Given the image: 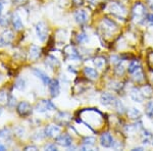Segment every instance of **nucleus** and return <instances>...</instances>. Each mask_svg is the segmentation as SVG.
Here are the masks:
<instances>
[{"mask_svg":"<svg viewBox=\"0 0 153 151\" xmlns=\"http://www.w3.org/2000/svg\"><path fill=\"white\" fill-rule=\"evenodd\" d=\"M148 3H149V5L153 8V0H148Z\"/></svg>","mask_w":153,"mask_h":151,"instance_id":"39","label":"nucleus"},{"mask_svg":"<svg viewBox=\"0 0 153 151\" xmlns=\"http://www.w3.org/2000/svg\"><path fill=\"white\" fill-rule=\"evenodd\" d=\"M3 5H4L3 1L0 0V16H1V13H2V10H3Z\"/></svg>","mask_w":153,"mask_h":151,"instance_id":"36","label":"nucleus"},{"mask_svg":"<svg viewBox=\"0 0 153 151\" xmlns=\"http://www.w3.org/2000/svg\"><path fill=\"white\" fill-rule=\"evenodd\" d=\"M152 144H153V140H152Z\"/></svg>","mask_w":153,"mask_h":151,"instance_id":"41","label":"nucleus"},{"mask_svg":"<svg viewBox=\"0 0 153 151\" xmlns=\"http://www.w3.org/2000/svg\"><path fill=\"white\" fill-rule=\"evenodd\" d=\"M1 113H2V108L0 107V115H1Z\"/></svg>","mask_w":153,"mask_h":151,"instance_id":"40","label":"nucleus"},{"mask_svg":"<svg viewBox=\"0 0 153 151\" xmlns=\"http://www.w3.org/2000/svg\"><path fill=\"white\" fill-rule=\"evenodd\" d=\"M135 80L136 81H138V82H139V81H141L142 80V79H143V77H142V73H141V71H136V75H135Z\"/></svg>","mask_w":153,"mask_h":151,"instance_id":"31","label":"nucleus"},{"mask_svg":"<svg viewBox=\"0 0 153 151\" xmlns=\"http://www.w3.org/2000/svg\"><path fill=\"white\" fill-rule=\"evenodd\" d=\"M16 111L21 116H28L32 113V106L26 101H22L19 103L18 107H16Z\"/></svg>","mask_w":153,"mask_h":151,"instance_id":"5","label":"nucleus"},{"mask_svg":"<svg viewBox=\"0 0 153 151\" xmlns=\"http://www.w3.org/2000/svg\"><path fill=\"white\" fill-rule=\"evenodd\" d=\"M38 148L36 146H28V147L25 148V150H37Z\"/></svg>","mask_w":153,"mask_h":151,"instance_id":"35","label":"nucleus"},{"mask_svg":"<svg viewBox=\"0 0 153 151\" xmlns=\"http://www.w3.org/2000/svg\"><path fill=\"white\" fill-rule=\"evenodd\" d=\"M110 11L114 14H117V16H120V14L126 13L125 7L123 5H120V4L117 3V2H113V3L110 4Z\"/></svg>","mask_w":153,"mask_h":151,"instance_id":"13","label":"nucleus"},{"mask_svg":"<svg viewBox=\"0 0 153 151\" xmlns=\"http://www.w3.org/2000/svg\"><path fill=\"white\" fill-rule=\"evenodd\" d=\"M130 95H131V98H132L135 102L141 103L142 101L144 100V96H143V94L140 92V90H139V89H137V88H133L132 90H131Z\"/></svg>","mask_w":153,"mask_h":151,"instance_id":"12","label":"nucleus"},{"mask_svg":"<svg viewBox=\"0 0 153 151\" xmlns=\"http://www.w3.org/2000/svg\"><path fill=\"white\" fill-rule=\"evenodd\" d=\"M83 144H84V147L82 149H89L90 146H93L95 144V139L93 137H87L83 140Z\"/></svg>","mask_w":153,"mask_h":151,"instance_id":"23","label":"nucleus"},{"mask_svg":"<svg viewBox=\"0 0 153 151\" xmlns=\"http://www.w3.org/2000/svg\"><path fill=\"white\" fill-rule=\"evenodd\" d=\"M146 115L148 118H153V101H149L146 105Z\"/></svg>","mask_w":153,"mask_h":151,"instance_id":"25","label":"nucleus"},{"mask_svg":"<svg viewBox=\"0 0 153 151\" xmlns=\"http://www.w3.org/2000/svg\"><path fill=\"white\" fill-rule=\"evenodd\" d=\"M40 54H41V49L38 46L36 45L31 46V48H30V59L36 60L40 56Z\"/></svg>","mask_w":153,"mask_h":151,"instance_id":"17","label":"nucleus"},{"mask_svg":"<svg viewBox=\"0 0 153 151\" xmlns=\"http://www.w3.org/2000/svg\"><path fill=\"white\" fill-rule=\"evenodd\" d=\"M33 73L35 74V75L38 77L40 80L43 82L44 85H48L49 82H50V79H49V77L47 74H45L43 71L39 70V68H33Z\"/></svg>","mask_w":153,"mask_h":151,"instance_id":"10","label":"nucleus"},{"mask_svg":"<svg viewBox=\"0 0 153 151\" xmlns=\"http://www.w3.org/2000/svg\"><path fill=\"white\" fill-rule=\"evenodd\" d=\"M14 87H16V89H19V90H21V91L25 90V88H26V81H25V79L19 78L18 80L16 81Z\"/></svg>","mask_w":153,"mask_h":151,"instance_id":"24","label":"nucleus"},{"mask_svg":"<svg viewBox=\"0 0 153 151\" xmlns=\"http://www.w3.org/2000/svg\"><path fill=\"white\" fill-rule=\"evenodd\" d=\"M146 21L149 23V25H151V26H153V13H149L147 14L146 16Z\"/></svg>","mask_w":153,"mask_h":151,"instance_id":"33","label":"nucleus"},{"mask_svg":"<svg viewBox=\"0 0 153 151\" xmlns=\"http://www.w3.org/2000/svg\"><path fill=\"white\" fill-rule=\"evenodd\" d=\"M49 87V92H50V95L52 96L53 98L57 97L60 93V86H59V82L58 80H50L48 84Z\"/></svg>","mask_w":153,"mask_h":151,"instance_id":"8","label":"nucleus"},{"mask_svg":"<svg viewBox=\"0 0 153 151\" xmlns=\"http://www.w3.org/2000/svg\"><path fill=\"white\" fill-rule=\"evenodd\" d=\"M13 40V33L9 30H6L0 35V47H6L10 45Z\"/></svg>","mask_w":153,"mask_h":151,"instance_id":"3","label":"nucleus"},{"mask_svg":"<svg viewBox=\"0 0 153 151\" xmlns=\"http://www.w3.org/2000/svg\"><path fill=\"white\" fill-rule=\"evenodd\" d=\"M114 97L110 93H103L100 97V101L103 105H110L112 102H114Z\"/></svg>","mask_w":153,"mask_h":151,"instance_id":"15","label":"nucleus"},{"mask_svg":"<svg viewBox=\"0 0 153 151\" xmlns=\"http://www.w3.org/2000/svg\"><path fill=\"white\" fill-rule=\"evenodd\" d=\"M12 134H11V131L9 129H6V128H3L0 130V138L2 139H5V140H9L11 138Z\"/></svg>","mask_w":153,"mask_h":151,"instance_id":"22","label":"nucleus"},{"mask_svg":"<svg viewBox=\"0 0 153 151\" xmlns=\"http://www.w3.org/2000/svg\"><path fill=\"white\" fill-rule=\"evenodd\" d=\"M7 104L9 106H14V104H16V97H13L12 95L9 96V98L7 99Z\"/></svg>","mask_w":153,"mask_h":151,"instance_id":"30","label":"nucleus"},{"mask_svg":"<svg viewBox=\"0 0 153 151\" xmlns=\"http://www.w3.org/2000/svg\"><path fill=\"white\" fill-rule=\"evenodd\" d=\"M60 132H61L60 127H58L56 125H49L44 129V135H45V137L48 138L57 137L59 134H60Z\"/></svg>","mask_w":153,"mask_h":151,"instance_id":"6","label":"nucleus"},{"mask_svg":"<svg viewBox=\"0 0 153 151\" xmlns=\"http://www.w3.org/2000/svg\"><path fill=\"white\" fill-rule=\"evenodd\" d=\"M46 150H57V147H56L55 144H49L45 146Z\"/></svg>","mask_w":153,"mask_h":151,"instance_id":"34","label":"nucleus"},{"mask_svg":"<svg viewBox=\"0 0 153 151\" xmlns=\"http://www.w3.org/2000/svg\"><path fill=\"white\" fill-rule=\"evenodd\" d=\"M46 64L51 68H55L59 66V61L57 60V58L54 57L52 55H49L47 58H46Z\"/></svg>","mask_w":153,"mask_h":151,"instance_id":"18","label":"nucleus"},{"mask_svg":"<svg viewBox=\"0 0 153 151\" xmlns=\"http://www.w3.org/2000/svg\"><path fill=\"white\" fill-rule=\"evenodd\" d=\"M4 150H6V147L4 145L0 144V151H4Z\"/></svg>","mask_w":153,"mask_h":151,"instance_id":"38","label":"nucleus"},{"mask_svg":"<svg viewBox=\"0 0 153 151\" xmlns=\"http://www.w3.org/2000/svg\"><path fill=\"white\" fill-rule=\"evenodd\" d=\"M0 102L7 103V97L4 92H0Z\"/></svg>","mask_w":153,"mask_h":151,"instance_id":"32","label":"nucleus"},{"mask_svg":"<svg viewBox=\"0 0 153 151\" xmlns=\"http://www.w3.org/2000/svg\"><path fill=\"white\" fill-rule=\"evenodd\" d=\"M84 73H85V75L87 76L88 78L92 79V80H95V79H97V77H98L97 71L94 70V68H85Z\"/></svg>","mask_w":153,"mask_h":151,"instance_id":"19","label":"nucleus"},{"mask_svg":"<svg viewBox=\"0 0 153 151\" xmlns=\"http://www.w3.org/2000/svg\"><path fill=\"white\" fill-rule=\"evenodd\" d=\"M114 104H115V107H117V109L118 112H120V113H123L125 111V106L124 104L122 103V101H120V100H115L114 101Z\"/></svg>","mask_w":153,"mask_h":151,"instance_id":"27","label":"nucleus"},{"mask_svg":"<svg viewBox=\"0 0 153 151\" xmlns=\"http://www.w3.org/2000/svg\"><path fill=\"white\" fill-rule=\"evenodd\" d=\"M35 30H36V34H37V37H38L39 40L44 42L46 39H47L48 29L44 22H39V23H37Z\"/></svg>","mask_w":153,"mask_h":151,"instance_id":"1","label":"nucleus"},{"mask_svg":"<svg viewBox=\"0 0 153 151\" xmlns=\"http://www.w3.org/2000/svg\"><path fill=\"white\" fill-rule=\"evenodd\" d=\"M8 18H6L5 16H0V25L3 27H6L8 25Z\"/></svg>","mask_w":153,"mask_h":151,"instance_id":"28","label":"nucleus"},{"mask_svg":"<svg viewBox=\"0 0 153 151\" xmlns=\"http://www.w3.org/2000/svg\"><path fill=\"white\" fill-rule=\"evenodd\" d=\"M94 64H95V66L96 68H102V66L105 64V59L104 58H102V57H97L94 60Z\"/></svg>","mask_w":153,"mask_h":151,"instance_id":"26","label":"nucleus"},{"mask_svg":"<svg viewBox=\"0 0 153 151\" xmlns=\"http://www.w3.org/2000/svg\"><path fill=\"white\" fill-rule=\"evenodd\" d=\"M133 14H134V19H141L144 16L145 14V7L142 5L141 3L136 4L134 7V10H133Z\"/></svg>","mask_w":153,"mask_h":151,"instance_id":"11","label":"nucleus"},{"mask_svg":"<svg viewBox=\"0 0 153 151\" xmlns=\"http://www.w3.org/2000/svg\"><path fill=\"white\" fill-rule=\"evenodd\" d=\"M11 21H12V24H13V27H14V29H16V30L19 31V30H22L24 28V25H23V22H22L21 16H19L16 12L12 14Z\"/></svg>","mask_w":153,"mask_h":151,"instance_id":"14","label":"nucleus"},{"mask_svg":"<svg viewBox=\"0 0 153 151\" xmlns=\"http://www.w3.org/2000/svg\"><path fill=\"white\" fill-rule=\"evenodd\" d=\"M75 19L78 24H84L87 21V13L85 10H78L75 13Z\"/></svg>","mask_w":153,"mask_h":151,"instance_id":"16","label":"nucleus"},{"mask_svg":"<svg viewBox=\"0 0 153 151\" xmlns=\"http://www.w3.org/2000/svg\"><path fill=\"white\" fill-rule=\"evenodd\" d=\"M55 108H56L55 105L50 100H41L35 106V109L37 112H41V113L46 112L48 110H54Z\"/></svg>","mask_w":153,"mask_h":151,"instance_id":"2","label":"nucleus"},{"mask_svg":"<svg viewBox=\"0 0 153 151\" xmlns=\"http://www.w3.org/2000/svg\"><path fill=\"white\" fill-rule=\"evenodd\" d=\"M140 68H141V66H140L139 61L133 60L132 62L129 64V68H128V71H129V73H131V74H134L137 71H139Z\"/></svg>","mask_w":153,"mask_h":151,"instance_id":"20","label":"nucleus"},{"mask_svg":"<svg viewBox=\"0 0 153 151\" xmlns=\"http://www.w3.org/2000/svg\"><path fill=\"white\" fill-rule=\"evenodd\" d=\"M114 140L113 137L109 133H103L100 136V144L104 148H111L114 147Z\"/></svg>","mask_w":153,"mask_h":151,"instance_id":"4","label":"nucleus"},{"mask_svg":"<svg viewBox=\"0 0 153 151\" xmlns=\"http://www.w3.org/2000/svg\"><path fill=\"white\" fill-rule=\"evenodd\" d=\"M56 143L62 147H70L73 143V140L68 134H61L56 137Z\"/></svg>","mask_w":153,"mask_h":151,"instance_id":"7","label":"nucleus"},{"mask_svg":"<svg viewBox=\"0 0 153 151\" xmlns=\"http://www.w3.org/2000/svg\"><path fill=\"white\" fill-rule=\"evenodd\" d=\"M76 40L78 42H85V41H88V36L85 35V34H80V35L78 36V38H76Z\"/></svg>","mask_w":153,"mask_h":151,"instance_id":"29","label":"nucleus"},{"mask_svg":"<svg viewBox=\"0 0 153 151\" xmlns=\"http://www.w3.org/2000/svg\"><path fill=\"white\" fill-rule=\"evenodd\" d=\"M128 115L130 116L131 118H133V120H136V118H139L140 115H141V112H140V110L138 109V108H131V109L128 110Z\"/></svg>","mask_w":153,"mask_h":151,"instance_id":"21","label":"nucleus"},{"mask_svg":"<svg viewBox=\"0 0 153 151\" xmlns=\"http://www.w3.org/2000/svg\"><path fill=\"white\" fill-rule=\"evenodd\" d=\"M65 53L68 55V57L70 59H73V60H78V59L81 58L80 54H79L78 50L73 46H68L65 49Z\"/></svg>","mask_w":153,"mask_h":151,"instance_id":"9","label":"nucleus"},{"mask_svg":"<svg viewBox=\"0 0 153 151\" xmlns=\"http://www.w3.org/2000/svg\"><path fill=\"white\" fill-rule=\"evenodd\" d=\"M14 1H16V4H23L27 1V0H14Z\"/></svg>","mask_w":153,"mask_h":151,"instance_id":"37","label":"nucleus"}]
</instances>
